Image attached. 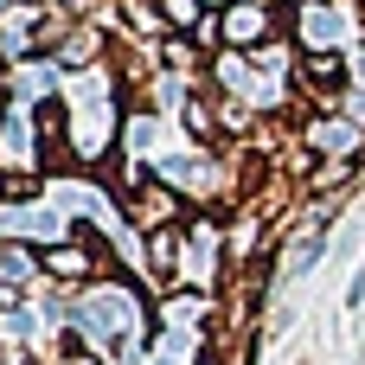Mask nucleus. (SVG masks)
I'll return each instance as SVG.
<instances>
[{
    "mask_svg": "<svg viewBox=\"0 0 365 365\" xmlns=\"http://www.w3.org/2000/svg\"><path fill=\"white\" fill-rule=\"evenodd\" d=\"M71 365H96V359H90V353H77V359H71Z\"/></svg>",
    "mask_w": 365,
    "mask_h": 365,
    "instance_id": "obj_5",
    "label": "nucleus"
},
{
    "mask_svg": "<svg viewBox=\"0 0 365 365\" xmlns=\"http://www.w3.org/2000/svg\"><path fill=\"white\" fill-rule=\"evenodd\" d=\"M45 263H51V276H90V257L83 250H51Z\"/></svg>",
    "mask_w": 365,
    "mask_h": 365,
    "instance_id": "obj_3",
    "label": "nucleus"
},
{
    "mask_svg": "<svg viewBox=\"0 0 365 365\" xmlns=\"http://www.w3.org/2000/svg\"><path fill=\"white\" fill-rule=\"evenodd\" d=\"M160 13H167V26H205L199 0H160Z\"/></svg>",
    "mask_w": 365,
    "mask_h": 365,
    "instance_id": "obj_4",
    "label": "nucleus"
},
{
    "mask_svg": "<svg viewBox=\"0 0 365 365\" xmlns=\"http://www.w3.org/2000/svg\"><path fill=\"white\" fill-rule=\"evenodd\" d=\"M218 32H225L231 45H263V38H269V13H263L257 0H231L225 19H218Z\"/></svg>",
    "mask_w": 365,
    "mask_h": 365,
    "instance_id": "obj_1",
    "label": "nucleus"
},
{
    "mask_svg": "<svg viewBox=\"0 0 365 365\" xmlns=\"http://www.w3.org/2000/svg\"><path fill=\"white\" fill-rule=\"evenodd\" d=\"M295 77H302L308 90H321V96H340V83H346V58H340V51H308Z\"/></svg>",
    "mask_w": 365,
    "mask_h": 365,
    "instance_id": "obj_2",
    "label": "nucleus"
}]
</instances>
